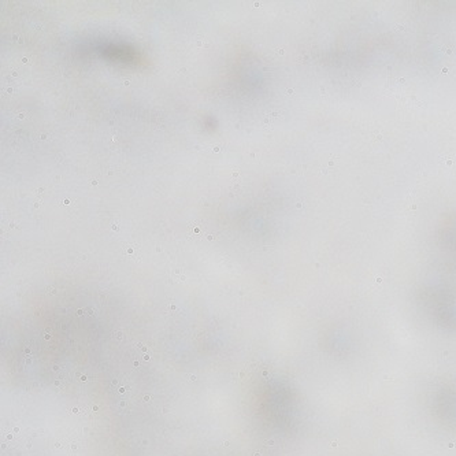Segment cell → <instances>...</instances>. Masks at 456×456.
<instances>
[{
	"mask_svg": "<svg viewBox=\"0 0 456 456\" xmlns=\"http://www.w3.org/2000/svg\"><path fill=\"white\" fill-rule=\"evenodd\" d=\"M114 334H116L117 338H118V340H122V333H121V332H116V333H114Z\"/></svg>",
	"mask_w": 456,
	"mask_h": 456,
	"instance_id": "cell-9",
	"label": "cell"
},
{
	"mask_svg": "<svg viewBox=\"0 0 456 456\" xmlns=\"http://www.w3.org/2000/svg\"><path fill=\"white\" fill-rule=\"evenodd\" d=\"M29 62V59L27 58H22V63H27Z\"/></svg>",
	"mask_w": 456,
	"mask_h": 456,
	"instance_id": "cell-15",
	"label": "cell"
},
{
	"mask_svg": "<svg viewBox=\"0 0 456 456\" xmlns=\"http://www.w3.org/2000/svg\"><path fill=\"white\" fill-rule=\"evenodd\" d=\"M432 408L445 425L456 428V382L440 384L432 392Z\"/></svg>",
	"mask_w": 456,
	"mask_h": 456,
	"instance_id": "cell-3",
	"label": "cell"
},
{
	"mask_svg": "<svg viewBox=\"0 0 456 456\" xmlns=\"http://www.w3.org/2000/svg\"><path fill=\"white\" fill-rule=\"evenodd\" d=\"M91 184H92V185H98V180H92V181H91Z\"/></svg>",
	"mask_w": 456,
	"mask_h": 456,
	"instance_id": "cell-12",
	"label": "cell"
},
{
	"mask_svg": "<svg viewBox=\"0 0 456 456\" xmlns=\"http://www.w3.org/2000/svg\"><path fill=\"white\" fill-rule=\"evenodd\" d=\"M185 275L182 274V271L181 270H176L174 271V274H173V279L174 281H176V282H180V281H185Z\"/></svg>",
	"mask_w": 456,
	"mask_h": 456,
	"instance_id": "cell-5",
	"label": "cell"
},
{
	"mask_svg": "<svg viewBox=\"0 0 456 456\" xmlns=\"http://www.w3.org/2000/svg\"><path fill=\"white\" fill-rule=\"evenodd\" d=\"M223 150V144H217V146H213L214 152H221Z\"/></svg>",
	"mask_w": 456,
	"mask_h": 456,
	"instance_id": "cell-7",
	"label": "cell"
},
{
	"mask_svg": "<svg viewBox=\"0 0 456 456\" xmlns=\"http://www.w3.org/2000/svg\"><path fill=\"white\" fill-rule=\"evenodd\" d=\"M26 117H27V112L25 110L17 111V118H18V120H25Z\"/></svg>",
	"mask_w": 456,
	"mask_h": 456,
	"instance_id": "cell-6",
	"label": "cell"
},
{
	"mask_svg": "<svg viewBox=\"0 0 456 456\" xmlns=\"http://www.w3.org/2000/svg\"><path fill=\"white\" fill-rule=\"evenodd\" d=\"M15 92V89L13 88V87H9V88L6 89V93H10V95H11V93H14Z\"/></svg>",
	"mask_w": 456,
	"mask_h": 456,
	"instance_id": "cell-8",
	"label": "cell"
},
{
	"mask_svg": "<svg viewBox=\"0 0 456 456\" xmlns=\"http://www.w3.org/2000/svg\"><path fill=\"white\" fill-rule=\"evenodd\" d=\"M13 77L14 78H15V77H18V71H13Z\"/></svg>",
	"mask_w": 456,
	"mask_h": 456,
	"instance_id": "cell-14",
	"label": "cell"
},
{
	"mask_svg": "<svg viewBox=\"0 0 456 456\" xmlns=\"http://www.w3.org/2000/svg\"><path fill=\"white\" fill-rule=\"evenodd\" d=\"M434 241L444 266L456 274V213L441 219L436 229Z\"/></svg>",
	"mask_w": 456,
	"mask_h": 456,
	"instance_id": "cell-2",
	"label": "cell"
},
{
	"mask_svg": "<svg viewBox=\"0 0 456 456\" xmlns=\"http://www.w3.org/2000/svg\"><path fill=\"white\" fill-rule=\"evenodd\" d=\"M63 203L66 204V206H69V204H70V200H67V199H66V200H63Z\"/></svg>",
	"mask_w": 456,
	"mask_h": 456,
	"instance_id": "cell-13",
	"label": "cell"
},
{
	"mask_svg": "<svg viewBox=\"0 0 456 456\" xmlns=\"http://www.w3.org/2000/svg\"><path fill=\"white\" fill-rule=\"evenodd\" d=\"M416 303L436 328L456 333V285L441 281L423 283L416 292Z\"/></svg>",
	"mask_w": 456,
	"mask_h": 456,
	"instance_id": "cell-1",
	"label": "cell"
},
{
	"mask_svg": "<svg viewBox=\"0 0 456 456\" xmlns=\"http://www.w3.org/2000/svg\"><path fill=\"white\" fill-rule=\"evenodd\" d=\"M47 137H48V134H45V133H43V134L40 136L41 140H47Z\"/></svg>",
	"mask_w": 456,
	"mask_h": 456,
	"instance_id": "cell-10",
	"label": "cell"
},
{
	"mask_svg": "<svg viewBox=\"0 0 456 456\" xmlns=\"http://www.w3.org/2000/svg\"><path fill=\"white\" fill-rule=\"evenodd\" d=\"M325 346L334 358H346L354 350V338L343 329H334L326 336Z\"/></svg>",
	"mask_w": 456,
	"mask_h": 456,
	"instance_id": "cell-4",
	"label": "cell"
},
{
	"mask_svg": "<svg viewBox=\"0 0 456 456\" xmlns=\"http://www.w3.org/2000/svg\"><path fill=\"white\" fill-rule=\"evenodd\" d=\"M124 85L129 87V85H130V80H124Z\"/></svg>",
	"mask_w": 456,
	"mask_h": 456,
	"instance_id": "cell-11",
	"label": "cell"
}]
</instances>
